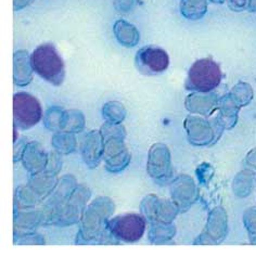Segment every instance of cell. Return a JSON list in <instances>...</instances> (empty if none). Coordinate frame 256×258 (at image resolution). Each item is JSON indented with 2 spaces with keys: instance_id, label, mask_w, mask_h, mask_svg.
Wrapping results in <instances>:
<instances>
[{
  "instance_id": "obj_4",
  "label": "cell",
  "mask_w": 256,
  "mask_h": 258,
  "mask_svg": "<svg viewBox=\"0 0 256 258\" xmlns=\"http://www.w3.org/2000/svg\"><path fill=\"white\" fill-rule=\"evenodd\" d=\"M145 219L137 214H125L109 223V229L115 238L125 242H136L145 232Z\"/></svg>"
},
{
  "instance_id": "obj_6",
  "label": "cell",
  "mask_w": 256,
  "mask_h": 258,
  "mask_svg": "<svg viewBox=\"0 0 256 258\" xmlns=\"http://www.w3.org/2000/svg\"><path fill=\"white\" fill-rule=\"evenodd\" d=\"M247 0H230V6L236 5L237 9H243L246 5Z\"/></svg>"
},
{
  "instance_id": "obj_8",
  "label": "cell",
  "mask_w": 256,
  "mask_h": 258,
  "mask_svg": "<svg viewBox=\"0 0 256 258\" xmlns=\"http://www.w3.org/2000/svg\"><path fill=\"white\" fill-rule=\"evenodd\" d=\"M216 2H218V3H222V2H223V0H216Z\"/></svg>"
},
{
  "instance_id": "obj_5",
  "label": "cell",
  "mask_w": 256,
  "mask_h": 258,
  "mask_svg": "<svg viewBox=\"0 0 256 258\" xmlns=\"http://www.w3.org/2000/svg\"><path fill=\"white\" fill-rule=\"evenodd\" d=\"M138 63L140 68L150 73H162L169 64V59L166 51L156 47H147L138 52Z\"/></svg>"
},
{
  "instance_id": "obj_7",
  "label": "cell",
  "mask_w": 256,
  "mask_h": 258,
  "mask_svg": "<svg viewBox=\"0 0 256 258\" xmlns=\"http://www.w3.org/2000/svg\"><path fill=\"white\" fill-rule=\"evenodd\" d=\"M248 8L253 11H256V0H248Z\"/></svg>"
},
{
  "instance_id": "obj_2",
  "label": "cell",
  "mask_w": 256,
  "mask_h": 258,
  "mask_svg": "<svg viewBox=\"0 0 256 258\" xmlns=\"http://www.w3.org/2000/svg\"><path fill=\"white\" fill-rule=\"evenodd\" d=\"M222 81V70L212 59H202L194 63L189 70L186 87L189 90L211 91Z\"/></svg>"
},
{
  "instance_id": "obj_1",
  "label": "cell",
  "mask_w": 256,
  "mask_h": 258,
  "mask_svg": "<svg viewBox=\"0 0 256 258\" xmlns=\"http://www.w3.org/2000/svg\"><path fill=\"white\" fill-rule=\"evenodd\" d=\"M32 67L45 81L60 85L64 80V63L52 45H41L32 54Z\"/></svg>"
},
{
  "instance_id": "obj_3",
  "label": "cell",
  "mask_w": 256,
  "mask_h": 258,
  "mask_svg": "<svg viewBox=\"0 0 256 258\" xmlns=\"http://www.w3.org/2000/svg\"><path fill=\"white\" fill-rule=\"evenodd\" d=\"M14 121L23 129L36 125L41 117V106L32 95L20 92L13 98Z\"/></svg>"
}]
</instances>
